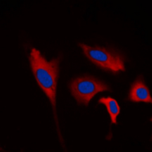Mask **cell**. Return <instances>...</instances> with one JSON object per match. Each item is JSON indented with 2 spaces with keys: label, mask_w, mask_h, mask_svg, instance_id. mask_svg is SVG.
Here are the masks:
<instances>
[{
  "label": "cell",
  "mask_w": 152,
  "mask_h": 152,
  "mask_svg": "<svg viewBox=\"0 0 152 152\" xmlns=\"http://www.w3.org/2000/svg\"><path fill=\"white\" fill-rule=\"evenodd\" d=\"M127 99L132 102L152 103L149 88L145 85L142 75L138 76L132 83Z\"/></svg>",
  "instance_id": "277c9868"
},
{
  "label": "cell",
  "mask_w": 152,
  "mask_h": 152,
  "mask_svg": "<svg viewBox=\"0 0 152 152\" xmlns=\"http://www.w3.org/2000/svg\"><path fill=\"white\" fill-rule=\"evenodd\" d=\"M31 70L38 85L46 94L53 108V113L58 126L56 111L57 79L59 77V58L47 61L41 55L40 50L32 48L29 55Z\"/></svg>",
  "instance_id": "6da1fadb"
},
{
  "label": "cell",
  "mask_w": 152,
  "mask_h": 152,
  "mask_svg": "<svg viewBox=\"0 0 152 152\" xmlns=\"http://www.w3.org/2000/svg\"><path fill=\"white\" fill-rule=\"evenodd\" d=\"M69 90L78 105L88 107L91 100L99 92L110 91L106 84L91 76L75 78L69 84Z\"/></svg>",
  "instance_id": "3957f363"
},
{
  "label": "cell",
  "mask_w": 152,
  "mask_h": 152,
  "mask_svg": "<svg viewBox=\"0 0 152 152\" xmlns=\"http://www.w3.org/2000/svg\"><path fill=\"white\" fill-rule=\"evenodd\" d=\"M99 104H103L106 106L107 111L109 113L111 118V124H117L116 117L120 113V107L118 104L117 101L115 99L110 97H101L98 100Z\"/></svg>",
  "instance_id": "5b68a950"
},
{
  "label": "cell",
  "mask_w": 152,
  "mask_h": 152,
  "mask_svg": "<svg viewBox=\"0 0 152 152\" xmlns=\"http://www.w3.org/2000/svg\"><path fill=\"white\" fill-rule=\"evenodd\" d=\"M78 46L85 56L98 67L113 72L126 71L123 57L113 50L97 46L91 47L85 43H78Z\"/></svg>",
  "instance_id": "7a4b0ae2"
}]
</instances>
